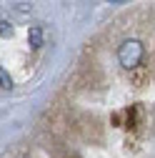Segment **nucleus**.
Masks as SVG:
<instances>
[{
	"instance_id": "f03ea898",
	"label": "nucleus",
	"mask_w": 155,
	"mask_h": 158,
	"mask_svg": "<svg viewBox=\"0 0 155 158\" xmlns=\"http://www.w3.org/2000/svg\"><path fill=\"white\" fill-rule=\"evenodd\" d=\"M28 40H30V48H43V43H45V35H43V25H30V30H28Z\"/></svg>"
},
{
	"instance_id": "7ed1b4c3",
	"label": "nucleus",
	"mask_w": 155,
	"mask_h": 158,
	"mask_svg": "<svg viewBox=\"0 0 155 158\" xmlns=\"http://www.w3.org/2000/svg\"><path fill=\"white\" fill-rule=\"evenodd\" d=\"M0 85H3V88H13V78H10V73L5 70V68H0Z\"/></svg>"
},
{
	"instance_id": "f257e3e1",
	"label": "nucleus",
	"mask_w": 155,
	"mask_h": 158,
	"mask_svg": "<svg viewBox=\"0 0 155 158\" xmlns=\"http://www.w3.org/2000/svg\"><path fill=\"white\" fill-rule=\"evenodd\" d=\"M143 55H145V45L138 38H128V40H123L120 48H118V63L125 70H135L143 63Z\"/></svg>"
},
{
	"instance_id": "20e7f679",
	"label": "nucleus",
	"mask_w": 155,
	"mask_h": 158,
	"mask_svg": "<svg viewBox=\"0 0 155 158\" xmlns=\"http://www.w3.org/2000/svg\"><path fill=\"white\" fill-rule=\"evenodd\" d=\"M0 35H3V38H8V35H13V25H10L8 20H3V23H0Z\"/></svg>"
},
{
	"instance_id": "39448f33",
	"label": "nucleus",
	"mask_w": 155,
	"mask_h": 158,
	"mask_svg": "<svg viewBox=\"0 0 155 158\" xmlns=\"http://www.w3.org/2000/svg\"><path fill=\"white\" fill-rule=\"evenodd\" d=\"M113 3H123V0H113Z\"/></svg>"
}]
</instances>
